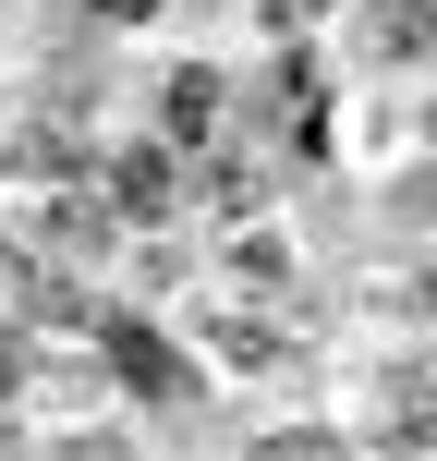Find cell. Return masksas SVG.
I'll use <instances>...</instances> for the list:
<instances>
[{
	"label": "cell",
	"instance_id": "6da1fadb",
	"mask_svg": "<svg viewBox=\"0 0 437 461\" xmlns=\"http://www.w3.org/2000/svg\"><path fill=\"white\" fill-rule=\"evenodd\" d=\"M437 49V0H365V61H425Z\"/></svg>",
	"mask_w": 437,
	"mask_h": 461
},
{
	"label": "cell",
	"instance_id": "7a4b0ae2",
	"mask_svg": "<svg viewBox=\"0 0 437 461\" xmlns=\"http://www.w3.org/2000/svg\"><path fill=\"white\" fill-rule=\"evenodd\" d=\"M110 365H122V376H134V389H146V401H195V376H183V365H170V352H159V340H146V328H134V316H110Z\"/></svg>",
	"mask_w": 437,
	"mask_h": 461
},
{
	"label": "cell",
	"instance_id": "3957f363",
	"mask_svg": "<svg viewBox=\"0 0 437 461\" xmlns=\"http://www.w3.org/2000/svg\"><path fill=\"white\" fill-rule=\"evenodd\" d=\"M110 183H122V207H146V219L170 207V158H159V146H134V158H122Z\"/></svg>",
	"mask_w": 437,
	"mask_h": 461
},
{
	"label": "cell",
	"instance_id": "277c9868",
	"mask_svg": "<svg viewBox=\"0 0 437 461\" xmlns=\"http://www.w3.org/2000/svg\"><path fill=\"white\" fill-rule=\"evenodd\" d=\"M255 461H341V449H328V438H268Z\"/></svg>",
	"mask_w": 437,
	"mask_h": 461
}]
</instances>
